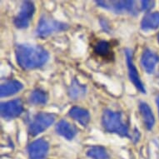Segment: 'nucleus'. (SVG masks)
I'll use <instances>...</instances> for the list:
<instances>
[{"label":"nucleus","instance_id":"6e6552de","mask_svg":"<svg viewBox=\"0 0 159 159\" xmlns=\"http://www.w3.org/2000/svg\"><path fill=\"white\" fill-rule=\"evenodd\" d=\"M126 54V60H127V64H128V74H129V78L130 80L133 82V84L135 85V87L139 90V91L143 93H146V89L144 88L143 84L142 83L138 72L136 68L133 60V52L129 49L125 50Z\"/></svg>","mask_w":159,"mask_h":159},{"label":"nucleus","instance_id":"2eb2a0df","mask_svg":"<svg viewBox=\"0 0 159 159\" xmlns=\"http://www.w3.org/2000/svg\"><path fill=\"white\" fill-rule=\"evenodd\" d=\"M23 84L20 82L13 80V81H9L6 84L1 85L0 88V95L2 98L3 97H8L13 94L17 93L23 89Z\"/></svg>","mask_w":159,"mask_h":159},{"label":"nucleus","instance_id":"f03ea898","mask_svg":"<svg viewBox=\"0 0 159 159\" xmlns=\"http://www.w3.org/2000/svg\"><path fill=\"white\" fill-rule=\"evenodd\" d=\"M102 123L105 130L109 133H117L121 137H129L128 126L123 122L121 112L105 110L102 114Z\"/></svg>","mask_w":159,"mask_h":159},{"label":"nucleus","instance_id":"f3484780","mask_svg":"<svg viewBox=\"0 0 159 159\" xmlns=\"http://www.w3.org/2000/svg\"><path fill=\"white\" fill-rule=\"evenodd\" d=\"M87 155L92 159H108L109 156L103 147H93L87 152Z\"/></svg>","mask_w":159,"mask_h":159},{"label":"nucleus","instance_id":"0eeeda50","mask_svg":"<svg viewBox=\"0 0 159 159\" xmlns=\"http://www.w3.org/2000/svg\"><path fill=\"white\" fill-rule=\"evenodd\" d=\"M99 7L112 11L114 13L133 12L134 8V1H96Z\"/></svg>","mask_w":159,"mask_h":159},{"label":"nucleus","instance_id":"7ed1b4c3","mask_svg":"<svg viewBox=\"0 0 159 159\" xmlns=\"http://www.w3.org/2000/svg\"><path fill=\"white\" fill-rule=\"evenodd\" d=\"M67 28H68L67 24L56 21L53 18H47L46 16H43L40 18L37 27V34L41 38H45L54 32L65 30Z\"/></svg>","mask_w":159,"mask_h":159},{"label":"nucleus","instance_id":"9b49d317","mask_svg":"<svg viewBox=\"0 0 159 159\" xmlns=\"http://www.w3.org/2000/svg\"><path fill=\"white\" fill-rule=\"evenodd\" d=\"M56 132L59 135L63 136V138H65L68 140L73 139L76 136L78 130L76 128L75 126L72 125L68 121L61 120L59 123L56 125Z\"/></svg>","mask_w":159,"mask_h":159},{"label":"nucleus","instance_id":"9d476101","mask_svg":"<svg viewBox=\"0 0 159 159\" xmlns=\"http://www.w3.org/2000/svg\"><path fill=\"white\" fill-rule=\"evenodd\" d=\"M159 62V56L149 49H145L143 52L141 64L148 73H152L155 70L157 63Z\"/></svg>","mask_w":159,"mask_h":159},{"label":"nucleus","instance_id":"412c9836","mask_svg":"<svg viewBox=\"0 0 159 159\" xmlns=\"http://www.w3.org/2000/svg\"><path fill=\"white\" fill-rule=\"evenodd\" d=\"M157 107H158V112H159V98L157 99Z\"/></svg>","mask_w":159,"mask_h":159},{"label":"nucleus","instance_id":"f8f14e48","mask_svg":"<svg viewBox=\"0 0 159 159\" xmlns=\"http://www.w3.org/2000/svg\"><path fill=\"white\" fill-rule=\"evenodd\" d=\"M139 111H140L147 129L152 130L155 123V118H154L153 112L152 111L151 107H149V105L146 102H141L139 105Z\"/></svg>","mask_w":159,"mask_h":159},{"label":"nucleus","instance_id":"aec40b11","mask_svg":"<svg viewBox=\"0 0 159 159\" xmlns=\"http://www.w3.org/2000/svg\"><path fill=\"white\" fill-rule=\"evenodd\" d=\"M142 9L143 10H149L151 9L152 7H153L154 2H152V1H142Z\"/></svg>","mask_w":159,"mask_h":159},{"label":"nucleus","instance_id":"1a4fd4ad","mask_svg":"<svg viewBox=\"0 0 159 159\" xmlns=\"http://www.w3.org/2000/svg\"><path fill=\"white\" fill-rule=\"evenodd\" d=\"M48 143L44 139H38L29 144L28 147L29 158L44 159L48 152Z\"/></svg>","mask_w":159,"mask_h":159},{"label":"nucleus","instance_id":"4468645a","mask_svg":"<svg viewBox=\"0 0 159 159\" xmlns=\"http://www.w3.org/2000/svg\"><path fill=\"white\" fill-rule=\"evenodd\" d=\"M159 27V13H148L144 16L141 22V28L144 31L148 30H153V29H158Z\"/></svg>","mask_w":159,"mask_h":159},{"label":"nucleus","instance_id":"ddd939ff","mask_svg":"<svg viewBox=\"0 0 159 159\" xmlns=\"http://www.w3.org/2000/svg\"><path fill=\"white\" fill-rule=\"evenodd\" d=\"M69 116L83 126H87L90 121V114L88 110L79 107H72L69 111Z\"/></svg>","mask_w":159,"mask_h":159},{"label":"nucleus","instance_id":"39448f33","mask_svg":"<svg viewBox=\"0 0 159 159\" xmlns=\"http://www.w3.org/2000/svg\"><path fill=\"white\" fill-rule=\"evenodd\" d=\"M35 7L34 3L30 1H25L23 3L20 11L14 18V24L18 29H26L29 25L32 18L34 16Z\"/></svg>","mask_w":159,"mask_h":159},{"label":"nucleus","instance_id":"6ab92c4d","mask_svg":"<svg viewBox=\"0 0 159 159\" xmlns=\"http://www.w3.org/2000/svg\"><path fill=\"white\" fill-rule=\"evenodd\" d=\"M29 101L33 104H44L47 102V94L42 90H35L30 95Z\"/></svg>","mask_w":159,"mask_h":159},{"label":"nucleus","instance_id":"4be33fe9","mask_svg":"<svg viewBox=\"0 0 159 159\" xmlns=\"http://www.w3.org/2000/svg\"><path fill=\"white\" fill-rule=\"evenodd\" d=\"M158 42H159V34H158Z\"/></svg>","mask_w":159,"mask_h":159},{"label":"nucleus","instance_id":"20e7f679","mask_svg":"<svg viewBox=\"0 0 159 159\" xmlns=\"http://www.w3.org/2000/svg\"><path fill=\"white\" fill-rule=\"evenodd\" d=\"M54 115L47 112H40L36 115L33 123L29 126V133L32 136H36L43 133L54 123Z\"/></svg>","mask_w":159,"mask_h":159},{"label":"nucleus","instance_id":"423d86ee","mask_svg":"<svg viewBox=\"0 0 159 159\" xmlns=\"http://www.w3.org/2000/svg\"><path fill=\"white\" fill-rule=\"evenodd\" d=\"M24 107L20 99H14L1 103V116L6 119H12L20 116Z\"/></svg>","mask_w":159,"mask_h":159},{"label":"nucleus","instance_id":"f257e3e1","mask_svg":"<svg viewBox=\"0 0 159 159\" xmlns=\"http://www.w3.org/2000/svg\"><path fill=\"white\" fill-rule=\"evenodd\" d=\"M16 58L19 66L24 69L40 68L48 60V52L40 46L18 44L15 48Z\"/></svg>","mask_w":159,"mask_h":159},{"label":"nucleus","instance_id":"dca6fc26","mask_svg":"<svg viewBox=\"0 0 159 159\" xmlns=\"http://www.w3.org/2000/svg\"><path fill=\"white\" fill-rule=\"evenodd\" d=\"M94 52L98 56L107 58L112 56L111 44L107 41H99L94 47Z\"/></svg>","mask_w":159,"mask_h":159},{"label":"nucleus","instance_id":"a211bd4d","mask_svg":"<svg viewBox=\"0 0 159 159\" xmlns=\"http://www.w3.org/2000/svg\"><path fill=\"white\" fill-rule=\"evenodd\" d=\"M85 92H86V88L81 84H79V83L76 80H73L72 84H71L70 89L68 90L70 97L74 99H77L83 96L85 93Z\"/></svg>","mask_w":159,"mask_h":159}]
</instances>
